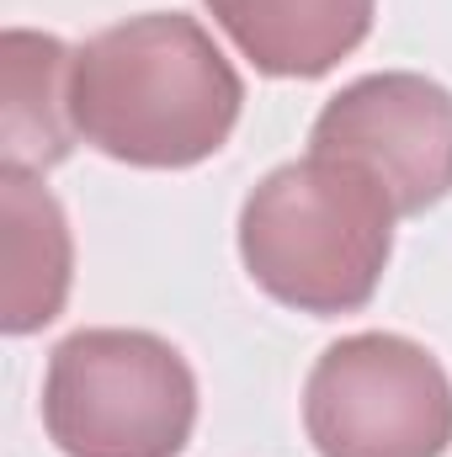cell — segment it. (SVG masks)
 <instances>
[{
  "instance_id": "cell-1",
  "label": "cell",
  "mask_w": 452,
  "mask_h": 457,
  "mask_svg": "<svg viewBox=\"0 0 452 457\" xmlns=\"http://www.w3.org/2000/svg\"><path fill=\"white\" fill-rule=\"evenodd\" d=\"M245 86L197 16L144 11L86 48L70 70L75 133L133 170H187L229 144Z\"/></svg>"
},
{
  "instance_id": "cell-2",
  "label": "cell",
  "mask_w": 452,
  "mask_h": 457,
  "mask_svg": "<svg viewBox=\"0 0 452 457\" xmlns=\"http://www.w3.org/2000/svg\"><path fill=\"white\" fill-rule=\"evenodd\" d=\"M394 197L340 154H304L255 181L239 208V261L282 309L331 320L372 303L394 255Z\"/></svg>"
},
{
  "instance_id": "cell-3",
  "label": "cell",
  "mask_w": 452,
  "mask_h": 457,
  "mask_svg": "<svg viewBox=\"0 0 452 457\" xmlns=\"http://www.w3.org/2000/svg\"><path fill=\"white\" fill-rule=\"evenodd\" d=\"M43 426L64 457H181L197 378L149 330H75L48 356Z\"/></svg>"
},
{
  "instance_id": "cell-4",
  "label": "cell",
  "mask_w": 452,
  "mask_h": 457,
  "mask_svg": "<svg viewBox=\"0 0 452 457\" xmlns=\"http://www.w3.org/2000/svg\"><path fill=\"white\" fill-rule=\"evenodd\" d=\"M304 426L320 457H442L452 442V383L421 341L362 330L314 361Z\"/></svg>"
},
{
  "instance_id": "cell-5",
  "label": "cell",
  "mask_w": 452,
  "mask_h": 457,
  "mask_svg": "<svg viewBox=\"0 0 452 457\" xmlns=\"http://www.w3.org/2000/svg\"><path fill=\"white\" fill-rule=\"evenodd\" d=\"M309 149L367 165L399 219H415L452 192V91L410 70L362 75L320 107Z\"/></svg>"
},
{
  "instance_id": "cell-6",
  "label": "cell",
  "mask_w": 452,
  "mask_h": 457,
  "mask_svg": "<svg viewBox=\"0 0 452 457\" xmlns=\"http://www.w3.org/2000/svg\"><path fill=\"white\" fill-rule=\"evenodd\" d=\"M224 37L272 80H320L351 59L378 0H208Z\"/></svg>"
},
{
  "instance_id": "cell-7",
  "label": "cell",
  "mask_w": 452,
  "mask_h": 457,
  "mask_svg": "<svg viewBox=\"0 0 452 457\" xmlns=\"http://www.w3.org/2000/svg\"><path fill=\"white\" fill-rule=\"evenodd\" d=\"M0 224H5L0 330L32 336L64 314V298L75 282V239L43 176L11 170V165H0Z\"/></svg>"
},
{
  "instance_id": "cell-8",
  "label": "cell",
  "mask_w": 452,
  "mask_h": 457,
  "mask_svg": "<svg viewBox=\"0 0 452 457\" xmlns=\"http://www.w3.org/2000/svg\"><path fill=\"white\" fill-rule=\"evenodd\" d=\"M5 59V102H0V149L11 170H54L75 149V117H70V70L75 54L54 32L11 27L0 43Z\"/></svg>"
}]
</instances>
